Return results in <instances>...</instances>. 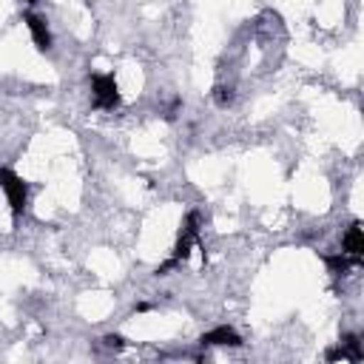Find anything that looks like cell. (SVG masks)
I'll use <instances>...</instances> for the list:
<instances>
[{
  "label": "cell",
  "mask_w": 364,
  "mask_h": 364,
  "mask_svg": "<svg viewBox=\"0 0 364 364\" xmlns=\"http://www.w3.org/2000/svg\"><path fill=\"white\" fill-rule=\"evenodd\" d=\"M0 188L6 193V202L11 205L14 213H23L26 210V202H28V193H26V182L9 171V168H0Z\"/></svg>",
  "instance_id": "6da1fadb"
},
{
  "label": "cell",
  "mask_w": 364,
  "mask_h": 364,
  "mask_svg": "<svg viewBox=\"0 0 364 364\" xmlns=\"http://www.w3.org/2000/svg\"><path fill=\"white\" fill-rule=\"evenodd\" d=\"M91 91H94V105L97 108H117L119 105V91L111 74H97L91 77Z\"/></svg>",
  "instance_id": "7a4b0ae2"
},
{
  "label": "cell",
  "mask_w": 364,
  "mask_h": 364,
  "mask_svg": "<svg viewBox=\"0 0 364 364\" xmlns=\"http://www.w3.org/2000/svg\"><path fill=\"white\" fill-rule=\"evenodd\" d=\"M26 26H28V31H31V37H34V46L43 48V51H48V48H51V31H48V26H46V17L28 11V14H26Z\"/></svg>",
  "instance_id": "3957f363"
},
{
  "label": "cell",
  "mask_w": 364,
  "mask_h": 364,
  "mask_svg": "<svg viewBox=\"0 0 364 364\" xmlns=\"http://www.w3.org/2000/svg\"><path fill=\"white\" fill-rule=\"evenodd\" d=\"M361 250H364V233H361V225L355 222V225L344 233V250H341V253H347L350 259H358V262H361Z\"/></svg>",
  "instance_id": "277c9868"
},
{
  "label": "cell",
  "mask_w": 364,
  "mask_h": 364,
  "mask_svg": "<svg viewBox=\"0 0 364 364\" xmlns=\"http://www.w3.org/2000/svg\"><path fill=\"white\" fill-rule=\"evenodd\" d=\"M202 344L205 347H213V344H222V347H236L239 344V336L230 330V327H216V330H210V333H205L202 336Z\"/></svg>",
  "instance_id": "5b68a950"
},
{
  "label": "cell",
  "mask_w": 364,
  "mask_h": 364,
  "mask_svg": "<svg viewBox=\"0 0 364 364\" xmlns=\"http://www.w3.org/2000/svg\"><path fill=\"white\" fill-rule=\"evenodd\" d=\"M26 3H34V0H26Z\"/></svg>",
  "instance_id": "8992f818"
}]
</instances>
